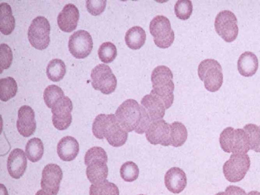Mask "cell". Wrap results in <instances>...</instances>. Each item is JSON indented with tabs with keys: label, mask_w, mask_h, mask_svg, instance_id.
Wrapping results in <instances>:
<instances>
[{
	"label": "cell",
	"mask_w": 260,
	"mask_h": 195,
	"mask_svg": "<svg viewBox=\"0 0 260 195\" xmlns=\"http://www.w3.org/2000/svg\"><path fill=\"white\" fill-rule=\"evenodd\" d=\"M115 116L120 126L126 132L134 131L143 134L151 122L144 107L131 99L125 100L118 107Z\"/></svg>",
	"instance_id": "6da1fadb"
},
{
	"label": "cell",
	"mask_w": 260,
	"mask_h": 195,
	"mask_svg": "<svg viewBox=\"0 0 260 195\" xmlns=\"http://www.w3.org/2000/svg\"><path fill=\"white\" fill-rule=\"evenodd\" d=\"M92 131L95 138H106L113 147L123 145L127 141L128 134L120 126L116 116L113 114H100L93 120Z\"/></svg>",
	"instance_id": "7a4b0ae2"
},
{
	"label": "cell",
	"mask_w": 260,
	"mask_h": 195,
	"mask_svg": "<svg viewBox=\"0 0 260 195\" xmlns=\"http://www.w3.org/2000/svg\"><path fill=\"white\" fill-rule=\"evenodd\" d=\"M173 75L170 68L160 65L155 67L151 75L152 89L150 92L159 98L168 109L173 104L175 86Z\"/></svg>",
	"instance_id": "3957f363"
},
{
	"label": "cell",
	"mask_w": 260,
	"mask_h": 195,
	"mask_svg": "<svg viewBox=\"0 0 260 195\" xmlns=\"http://www.w3.org/2000/svg\"><path fill=\"white\" fill-rule=\"evenodd\" d=\"M108 156L105 150L100 147L88 149L84 156V164L87 166L86 174L92 184L106 180L108 174L107 165Z\"/></svg>",
	"instance_id": "277c9868"
},
{
	"label": "cell",
	"mask_w": 260,
	"mask_h": 195,
	"mask_svg": "<svg viewBox=\"0 0 260 195\" xmlns=\"http://www.w3.org/2000/svg\"><path fill=\"white\" fill-rule=\"evenodd\" d=\"M219 141L221 149L227 153L246 154L250 149L248 135L242 128H225Z\"/></svg>",
	"instance_id": "5b68a950"
},
{
	"label": "cell",
	"mask_w": 260,
	"mask_h": 195,
	"mask_svg": "<svg viewBox=\"0 0 260 195\" xmlns=\"http://www.w3.org/2000/svg\"><path fill=\"white\" fill-rule=\"evenodd\" d=\"M198 74L208 91L215 92L221 87L223 78L222 70L217 60L208 58L202 61L198 66Z\"/></svg>",
	"instance_id": "8992f818"
},
{
	"label": "cell",
	"mask_w": 260,
	"mask_h": 195,
	"mask_svg": "<svg viewBox=\"0 0 260 195\" xmlns=\"http://www.w3.org/2000/svg\"><path fill=\"white\" fill-rule=\"evenodd\" d=\"M149 31L153 37L154 43L160 48H169L174 41L175 34L171 22L164 15H157L152 19L149 24Z\"/></svg>",
	"instance_id": "52a82bcc"
},
{
	"label": "cell",
	"mask_w": 260,
	"mask_h": 195,
	"mask_svg": "<svg viewBox=\"0 0 260 195\" xmlns=\"http://www.w3.org/2000/svg\"><path fill=\"white\" fill-rule=\"evenodd\" d=\"M250 166V159L247 154L233 153L223 166V173L231 182H237L245 176Z\"/></svg>",
	"instance_id": "ba28073f"
},
{
	"label": "cell",
	"mask_w": 260,
	"mask_h": 195,
	"mask_svg": "<svg viewBox=\"0 0 260 195\" xmlns=\"http://www.w3.org/2000/svg\"><path fill=\"white\" fill-rule=\"evenodd\" d=\"M50 23L45 17L39 16L34 18L27 31L31 45L40 50L46 49L50 43Z\"/></svg>",
	"instance_id": "9c48e42d"
},
{
	"label": "cell",
	"mask_w": 260,
	"mask_h": 195,
	"mask_svg": "<svg viewBox=\"0 0 260 195\" xmlns=\"http://www.w3.org/2000/svg\"><path fill=\"white\" fill-rule=\"evenodd\" d=\"M90 77L92 87L103 94H109L116 89L117 79L108 65L100 63L96 66L91 70Z\"/></svg>",
	"instance_id": "30bf717a"
},
{
	"label": "cell",
	"mask_w": 260,
	"mask_h": 195,
	"mask_svg": "<svg viewBox=\"0 0 260 195\" xmlns=\"http://www.w3.org/2000/svg\"><path fill=\"white\" fill-rule=\"evenodd\" d=\"M235 15L229 10H223L216 15L214 27L217 34L225 42L230 43L237 38L239 28Z\"/></svg>",
	"instance_id": "8fae6325"
},
{
	"label": "cell",
	"mask_w": 260,
	"mask_h": 195,
	"mask_svg": "<svg viewBox=\"0 0 260 195\" xmlns=\"http://www.w3.org/2000/svg\"><path fill=\"white\" fill-rule=\"evenodd\" d=\"M93 47L92 39L85 30H78L69 38L68 48L71 54L76 58L83 59L90 53Z\"/></svg>",
	"instance_id": "7c38bea8"
},
{
	"label": "cell",
	"mask_w": 260,
	"mask_h": 195,
	"mask_svg": "<svg viewBox=\"0 0 260 195\" xmlns=\"http://www.w3.org/2000/svg\"><path fill=\"white\" fill-rule=\"evenodd\" d=\"M73 103L67 96L58 101L52 107V121L54 126L59 131L67 129L72 121Z\"/></svg>",
	"instance_id": "4fadbf2b"
},
{
	"label": "cell",
	"mask_w": 260,
	"mask_h": 195,
	"mask_svg": "<svg viewBox=\"0 0 260 195\" xmlns=\"http://www.w3.org/2000/svg\"><path fill=\"white\" fill-rule=\"evenodd\" d=\"M63 173L60 167L54 164L45 166L41 180V186L43 190L50 195H56L59 190Z\"/></svg>",
	"instance_id": "5bb4252c"
},
{
	"label": "cell",
	"mask_w": 260,
	"mask_h": 195,
	"mask_svg": "<svg viewBox=\"0 0 260 195\" xmlns=\"http://www.w3.org/2000/svg\"><path fill=\"white\" fill-rule=\"evenodd\" d=\"M170 124L164 119L152 121L146 131L147 140L151 144L170 145Z\"/></svg>",
	"instance_id": "9a60e30c"
},
{
	"label": "cell",
	"mask_w": 260,
	"mask_h": 195,
	"mask_svg": "<svg viewBox=\"0 0 260 195\" xmlns=\"http://www.w3.org/2000/svg\"><path fill=\"white\" fill-rule=\"evenodd\" d=\"M16 126L23 137H28L34 134L37 126L35 113L30 106L23 105L19 109Z\"/></svg>",
	"instance_id": "2e32d148"
},
{
	"label": "cell",
	"mask_w": 260,
	"mask_h": 195,
	"mask_svg": "<svg viewBox=\"0 0 260 195\" xmlns=\"http://www.w3.org/2000/svg\"><path fill=\"white\" fill-rule=\"evenodd\" d=\"M79 19L78 8L73 4H68L58 15L57 24L62 31L70 32L76 28Z\"/></svg>",
	"instance_id": "e0dca14e"
},
{
	"label": "cell",
	"mask_w": 260,
	"mask_h": 195,
	"mask_svg": "<svg viewBox=\"0 0 260 195\" xmlns=\"http://www.w3.org/2000/svg\"><path fill=\"white\" fill-rule=\"evenodd\" d=\"M27 158L23 150L20 148L14 149L7 159V170L13 178L19 179L24 174L27 168Z\"/></svg>",
	"instance_id": "ac0fdd59"
},
{
	"label": "cell",
	"mask_w": 260,
	"mask_h": 195,
	"mask_svg": "<svg viewBox=\"0 0 260 195\" xmlns=\"http://www.w3.org/2000/svg\"><path fill=\"white\" fill-rule=\"evenodd\" d=\"M165 184L169 191L179 193L185 188L187 178L185 172L178 167L170 168L165 175Z\"/></svg>",
	"instance_id": "d6986e66"
},
{
	"label": "cell",
	"mask_w": 260,
	"mask_h": 195,
	"mask_svg": "<svg viewBox=\"0 0 260 195\" xmlns=\"http://www.w3.org/2000/svg\"><path fill=\"white\" fill-rule=\"evenodd\" d=\"M141 104L151 122L162 119L164 117L166 109L164 102L151 92L143 97Z\"/></svg>",
	"instance_id": "ffe728a7"
},
{
	"label": "cell",
	"mask_w": 260,
	"mask_h": 195,
	"mask_svg": "<svg viewBox=\"0 0 260 195\" xmlns=\"http://www.w3.org/2000/svg\"><path fill=\"white\" fill-rule=\"evenodd\" d=\"M79 151V145L77 140L72 136L62 138L57 145V153L63 161H70L74 160Z\"/></svg>",
	"instance_id": "44dd1931"
},
{
	"label": "cell",
	"mask_w": 260,
	"mask_h": 195,
	"mask_svg": "<svg viewBox=\"0 0 260 195\" xmlns=\"http://www.w3.org/2000/svg\"><path fill=\"white\" fill-rule=\"evenodd\" d=\"M258 67V60L255 54L250 51L242 53L238 58L237 68L240 75L248 77L254 75Z\"/></svg>",
	"instance_id": "7402d4cb"
},
{
	"label": "cell",
	"mask_w": 260,
	"mask_h": 195,
	"mask_svg": "<svg viewBox=\"0 0 260 195\" xmlns=\"http://www.w3.org/2000/svg\"><path fill=\"white\" fill-rule=\"evenodd\" d=\"M146 34L141 26H134L129 28L125 35V42L128 48L133 50L140 49L145 44Z\"/></svg>",
	"instance_id": "603a6c76"
},
{
	"label": "cell",
	"mask_w": 260,
	"mask_h": 195,
	"mask_svg": "<svg viewBox=\"0 0 260 195\" xmlns=\"http://www.w3.org/2000/svg\"><path fill=\"white\" fill-rule=\"evenodd\" d=\"M15 18L11 6L7 3L0 5V31L4 35L11 34L14 29Z\"/></svg>",
	"instance_id": "cb8c5ba5"
},
{
	"label": "cell",
	"mask_w": 260,
	"mask_h": 195,
	"mask_svg": "<svg viewBox=\"0 0 260 195\" xmlns=\"http://www.w3.org/2000/svg\"><path fill=\"white\" fill-rule=\"evenodd\" d=\"M187 131L185 125L179 121L170 124V145L179 147L182 146L187 138Z\"/></svg>",
	"instance_id": "d4e9b609"
},
{
	"label": "cell",
	"mask_w": 260,
	"mask_h": 195,
	"mask_svg": "<svg viewBox=\"0 0 260 195\" xmlns=\"http://www.w3.org/2000/svg\"><path fill=\"white\" fill-rule=\"evenodd\" d=\"M25 154L27 158L32 162L40 160L44 154V145L38 138L29 140L25 145Z\"/></svg>",
	"instance_id": "484cf974"
},
{
	"label": "cell",
	"mask_w": 260,
	"mask_h": 195,
	"mask_svg": "<svg viewBox=\"0 0 260 195\" xmlns=\"http://www.w3.org/2000/svg\"><path fill=\"white\" fill-rule=\"evenodd\" d=\"M66 72L64 62L58 58L51 60L46 68V74L53 82H58L63 78Z\"/></svg>",
	"instance_id": "4316f807"
},
{
	"label": "cell",
	"mask_w": 260,
	"mask_h": 195,
	"mask_svg": "<svg viewBox=\"0 0 260 195\" xmlns=\"http://www.w3.org/2000/svg\"><path fill=\"white\" fill-rule=\"evenodd\" d=\"M89 195H119V191L116 184L106 179L92 184L89 188Z\"/></svg>",
	"instance_id": "83f0119b"
},
{
	"label": "cell",
	"mask_w": 260,
	"mask_h": 195,
	"mask_svg": "<svg viewBox=\"0 0 260 195\" xmlns=\"http://www.w3.org/2000/svg\"><path fill=\"white\" fill-rule=\"evenodd\" d=\"M0 100L7 102L15 96L17 84L13 78L7 77L0 79Z\"/></svg>",
	"instance_id": "f1b7e54d"
},
{
	"label": "cell",
	"mask_w": 260,
	"mask_h": 195,
	"mask_svg": "<svg viewBox=\"0 0 260 195\" xmlns=\"http://www.w3.org/2000/svg\"><path fill=\"white\" fill-rule=\"evenodd\" d=\"M64 96L63 90L56 85L48 86L43 93L44 101L49 108H52L53 106Z\"/></svg>",
	"instance_id": "f546056e"
},
{
	"label": "cell",
	"mask_w": 260,
	"mask_h": 195,
	"mask_svg": "<svg viewBox=\"0 0 260 195\" xmlns=\"http://www.w3.org/2000/svg\"><path fill=\"white\" fill-rule=\"evenodd\" d=\"M243 129L248 135L250 149L260 152V125L248 123Z\"/></svg>",
	"instance_id": "4dcf8cb0"
},
{
	"label": "cell",
	"mask_w": 260,
	"mask_h": 195,
	"mask_svg": "<svg viewBox=\"0 0 260 195\" xmlns=\"http://www.w3.org/2000/svg\"><path fill=\"white\" fill-rule=\"evenodd\" d=\"M98 53L100 59L106 63L112 62L117 54L115 45L110 42L102 43L99 47Z\"/></svg>",
	"instance_id": "1f68e13d"
},
{
	"label": "cell",
	"mask_w": 260,
	"mask_h": 195,
	"mask_svg": "<svg viewBox=\"0 0 260 195\" xmlns=\"http://www.w3.org/2000/svg\"><path fill=\"white\" fill-rule=\"evenodd\" d=\"M120 175L124 181L131 182L138 178L139 175V169L133 161H126L120 167Z\"/></svg>",
	"instance_id": "d6a6232c"
},
{
	"label": "cell",
	"mask_w": 260,
	"mask_h": 195,
	"mask_svg": "<svg viewBox=\"0 0 260 195\" xmlns=\"http://www.w3.org/2000/svg\"><path fill=\"white\" fill-rule=\"evenodd\" d=\"M192 4L191 1L179 0L174 6V12L176 17L182 20L188 19L192 12Z\"/></svg>",
	"instance_id": "836d02e7"
},
{
	"label": "cell",
	"mask_w": 260,
	"mask_h": 195,
	"mask_svg": "<svg viewBox=\"0 0 260 195\" xmlns=\"http://www.w3.org/2000/svg\"><path fill=\"white\" fill-rule=\"evenodd\" d=\"M13 60V54L11 49L6 44L2 43L0 46L1 73L3 70L8 69Z\"/></svg>",
	"instance_id": "e575fe53"
},
{
	"label": "cell",
	"mask_w": 260,
	"mask_h": 195,
	"mask_svg": "<svg viewBox=\"0 0 260 195\" xmlns=\"http://www.w3.org/2000/svg\"><path fill=\"white\" fill-rule=\"evenodd\" d=\"M106 3V1L103 0H88L86 1V7L89 13L93 16H97L104 12Z\"/></svg>",
	"instance_id": "d590c367"
},
{
	"label": "cell",
	"mask_w": 260,
	"mask_h": 195,
	"mask_svg": "<svg viewBox=\"0 0 260 195\" xmlns=\"http://www.w3.org/2000/svg\"><path fill=\"white\" fill-rule=\"evenodd\" d=\"M225 195H247L242 188L235 185H229L225 189Z\"/></svg>",
	"instance_id": "8d00e7d4"
},
{
	"label": "cell",
	"mask_w": 260,
	"mask_h": 195,
	"mask_svg": "<svg viewBox=\"0 0 260 195\" xmlns=\"http://www.w3.org/2000/svg\"><path fill=\"white\" fill-rule=\"evenodd\" d=\"M35 195H50L49 193L43 190V189H40L38 190Z\"/></svg>",
	"instance_id": "74e56055"
},
{
	"label": "cell",
	"mask_w": 260,
	"mask_h": 195,
	"mask_svg": "<svg viewBox=\"0 0 260 195\" xmlns=\"http://www.w3.org/2000/svg\"><path fill=\"white\" fill-rule=\"evenodd\" d=\"M247 195H260V192L257 191L253 190L249 192Z\"/></svg>",
	"instance_id": "f35d334b"
},
{
	"label": "cell",
	"mask_w": 260,
	"mask_h": 195,
	"mask_svg": "<svg viewBox=\"0 0 260 195\" xmlns=\"http://www.w3.org/2000/svg\"><path fill=\"white\" fill-rule=\"evenodd\" d=\"M215 195H225L224 192H219Z\"/></svg>",
	"instance_id": "ab89813d"
},
{
	"label": "cell",
	"mask_w": 260,
	"mask_h": 195,
	"mask_svg": "<svg viewBox=\"0 0 260 195\" xmlns=\"http://www.w3.org/2000/svg\"><path fill=\"white\" fill-rule=\"evenodd\" d=\"M138 195H145V194H138Z\"/></svg>",
	"instance_id": "60d3db41"
}]
</instances>
